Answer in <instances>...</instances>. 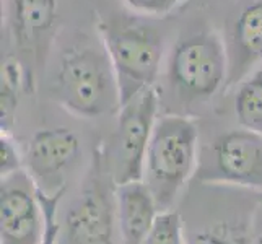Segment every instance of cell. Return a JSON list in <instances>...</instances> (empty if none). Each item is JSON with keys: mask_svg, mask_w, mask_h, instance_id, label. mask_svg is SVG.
Returning <instances> with one entry per match:
<instances>
[{"mask_svg": "<svg viewBox=\"0 0 262 244\" xmlns=\"http://www.w3.org/2000/svg\"><path fill=\"white\" fill-rule=\"evenodd\" d=\"M52 92L75 116L98 117L121 109L119 85L103 41H78L62 52Z\"/></svg>", "mask_w": 262, "mask_h": 244, "instance_id": "cell-1", "label": "cell"}, {"mask_svg": "<svg viewBox=\"0 0 262 244\" xmlns=\"http://www.w3.org/2000/svg\"><path fill=\"white\" fill-rule=\"evenodd\" d=\"M254 244H262V220L259 221V227H257V231H256V239H254Z\"/></svg>", "mask_w": 262, "mask_h": 244, "instance_id": "cell-19", "label": "cell"}, {"mask_svg": "<svg viewBox=\"0 0 262 244\" xmlns=\"http://www.w3.org/2000/svg\"><path fill=\"white\" fill-rule=\"evenodd\" d=\"M132 10L145 15H166L174 8L178 0H124Z\"/></svg>", "mask_w": 262, "mask_h": 244, "instance_id": "cell-17", "label": "cell"}, {"mask_svg": "<svg viewBox=\"0 0 262 244\" xmlns=\"http://www.w3.org/2000/svg\"><path fill=\"white\" fill-rule=\"evenodd\" d=\"M117 220L122 244H143L160 213L143 181L117 186Z\"/></svg>", "mask_w": 262, "mask_h": 244, "instance_id": "cell-11", "label": "cell"}, {"mask_svg": "<svg viewBox=\"0 0 262 244\" xmlns=\"http://www.w3.org/2000/svg\"><path fill=\"white\" fill-rule=\"evenodd\" d=\"M64 194V189H60L56 194H48L41 191L38 187V195L39 202L42 207V215H44V234L41 244H56L57 234H59V223H57V205Z\"/></svg>", "mask_w": 262, "mask_h": 244, "instance_id": "cell-15", "label": "cell"}, {"mask_svg": "<svg viewBox=\"0 0 262 244\" xmlns=\"http://www.w3.org/2000/svg\"><path fill=\"white\" fill-rule=\"evenodd\" d=\"M80 153V140L70 129H46L34 134L26 150V171L41 191L49 194V187L62 184L64 171L74 165ZM64 189V187H57Z\"/></svg>", "mask_w": 262, "mask_h": 244, "instance_id": "cell-8", "label": "cell"}, {"mask_svg": "<svg viewBox=\"0 0 262 244\" xmlns=\"http://www.w3.org/2000/svg\"><path fill=\"white\" fill-rule=\"evenodd\" d=\"M168 78L174 92L186 101L212 98L225 88L228 78L225 42L210 31L192 34L178 42L169 57Z\"/></svg>", "mask_w": 262, "mask_h": 244, "instance_id": "cell-4", "label": "cell"}, {"mask_svg": "<svg viewBox=\"0 0 262 244\" xmlns=\"http://www.w3.org/2000/svg\"><path fill=\"white\" fill-rule=\"evenodd\" d=\"M143 244H184L181 216L176 212H160Z\"/></svg>", "mask_w": 262, "mask_h": 244, "instance_id": "cell-14", "label": "cell"}, {"mask_svg": "<svg viewBox=\"0 0 262 244\" xmlns=\"http://www.w3.org/2000/svg\"><path fill=\"white\" fill-rule=\"evenodd\" d=\"M23 158L16 148V143L12 140L8 132L0 135V176H10L16 171L23 169Z\"/></svg>", "mask_w": 262, "mask_h": 244, "instance_id": "cell-16", "label": "cell"}, {"mask_svg": "<svg viewBox=\"0 0 262 244\" xmlns=\"http://www.w3.org/2000/svg\"><path fill=\"white\" fill-rule=\"evenodd\" d=\"M189 244H228V242L220 236H215V234L202 233V234H197L195 238H192Z\"/></svg>", "mask_w": 262, "mask_h": 244, "instance_id": "cell-18", "label": "cell"}, {"mask_svg": "<svg viewBox=\"0 0 262 244\" xmlns=\"http://www.w3.org/2000/svg\"><path fill=\"white\" fill-rule=\"evenodd\" d=\"M197 176L262 191V134L243 127L220 135L202 151Z\"/></svg>", "mask_w": 262, "mask_h": 244, "instance_id": "cell-6", "label": "cell"}, {"mask_svg": "<svg viewBox=\"0 0 262 244\" xmlns=\"http://www.w3.org/2000/svg\"><path fill=\"white\" fill-rule=\"evenodd\" d=\"M44 215L38 186L26 169L2 178L0 239L2 244H41Z\"/></svg>", "mask_w": 262, "mask_h": 244, "instance_id": "cell-7", "label": "cell"}, {"mask_svg": "<svg viewBox=\"0 0 262 244\" xmlns=\"http://www.w3.org/2000/svg\"><path fill=\"white\" fill-rule=\"evenodd\" d=\"M158 95L151 88L121 106L113 145V178L117 186L143 179L147 148L157 122Z\"/></svg>", "mask_w": 262, "mask_h": 244, "instance_id": "cell-5", "label": "cell"}, {"mask_svg": "<svg viewBox=\"0 0 262 244\" xmlns=\"http://www.w3.org/2000/svg\"><path fill=\"white\" fill-rule=\"evenodd\" d=\"M13 30L20 48L33 54L46 51L57 25V0H13Z\"/></svg>", "mask_w": 262, "mask_h": 244, "instance_id": "cell-12", "label": "cell"}, {"mask_svg": "<svg viewBox=\"0 0 262 244\" xmlns=\"http://www.w3.org/2000/svg\"><path fill=\"white\" fill-rule=\"evenodd\" d=\"M197 165V129L183 116L158 117L147 148L143 183L160 212L168 210Z\"/></svg>", "mask_w": 262, "mask_h": 244, "instance_id": "cell-3", "label": "cell"}, {"mask_svg": "<svg viewBox=\"0 0 262 244\" xmlns=\"http://www.w3.org/2000/svg\"><path fill=\"white\" fill-rule=\"evenodd\" d=\"M234 111L243 127L262 134V65L239 83Z\"/></svg>", "mask_w": 262, "mask_h": 244, "instance_id": "cell-13", "label": "cell"}, {"mask_svg": "<svg viewBox=\"0 0 262 244\" xmlns=\"http://www.w3.org/2000/svg\"><path fill=\"white\" fill-rule=\"evenodd\" d=\"M114 205L99 187H90L67 213V227L78 244H113Z\"/></svg>", "mask_w": 262, "mask_h": 244, "instance_id": "cell-10", "label": "cell"}, {"mask_svg": "<svg viewBox=\"0 0 262 244\" xmlns=\"http://www.w3.org/2000/svg\"><path fill=\"white\" fill-rule=\"evenodd\" d=\"M225 48L228 57L225 88H233L262 65V0H254L239 12Z\"/></svg>", "mask_w": 262, "mask_h": 244, "instance_id": "cell-9", "label": "cell"}, {"mask_svg": "<svg viewBox=\"0 0 262 244\" xmlns=\"http://www.w3.org/2000/svg\"><path fill=\"white\" fill-rule=\"evenodd\" d=\"M98 31L110 54L124 106L155 83L165 51L163 34L137 16L117 12L98 13Z\"/></svg>", "mask_w": 262, "mask_h": 244, "instance_id": "cell-2", "label": "cell"}]
</instances>
